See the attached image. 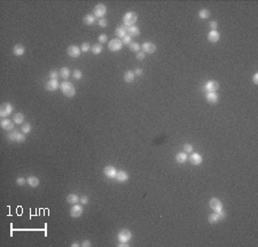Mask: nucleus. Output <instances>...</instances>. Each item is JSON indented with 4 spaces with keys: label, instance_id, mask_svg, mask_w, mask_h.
<instances>
[{
    "label": "nucleus",
    "instance_id": "25",
    "mask_svg": "<svg viewBox=\"0 0 258 247\" xmlns=\"http://www.w3.org/2000/svg\"><path fill=\"white\" fill-rule=\"evenodd\" d=\"M187 159H188L187 153H185V152H180L176 155V161L178 162V163H180V164L185 163V162L187 161Z\"/></svg>",
    "mask_w": 258,
    "mask_h": 247
},
{
    "label": "nucleus",
    "instance_id": "6",
    "mask_svg": "<svg viewBox=\"0 0 258 247\" xmlns=\"http://www.w3.org/2000/svg\"><path fill=\"white\" fill-rule=\"evenodd\" d=\"M122 47H123V43L121 39L115 38V39H111L110 42H108V48L111 52H118V51L122 50Z\"/></svg>",
    "mask_w": 258,
    "mask_h": 247
},
{
    "label": "nucleus",
    "instance_id": "18",
    "mask_svg": "<svg viewBox=\"0 0 258 247\" xmlns=\"http://www.w3.org/2000/svg\"><path fill=\"white\" fill-rule=\"evenodd\" d=\"M127 30H129V27H126V25H122V27L116 28L115 33H116V36H117L118 38L123 39L125 36H127Z\"/></svg>",
    "mask_w": 258,
    "mask_h": 247
},
{
    "label": "nucleus",
    "instance_id": "44",
    "mask_svg": "<svg viewBox=\"0 0 258 247\" xmlns=\"http://www.w3.org/2000/svg\"><path fill=\"white\" fill-rule=\"evenodd\" d=\"M79 202H80V205H87L89 204V198L86 197V195H83V197H80L79 198Z\"/></svg>",
    "mask_w": 258,
    "mask_h": 247
},
{
    "label": "nucleus",
    "instance_id": "21",
    "mask_svg": "<svg viewBox=\"0 0 258 247\" xmlns=\"http://www.w3.org/2000/svg\"><path fill=\"white\" fill-rule=\"evenodd\" d=\"M24 52H25V48L21 44H16L14 47H13V53H14L16 57H22L24 54Z\"/></svg>",
    "mask_w": 258,
    "mask_h": 247
},
{
    "label": "nucleus",
    "instance_id": "14",
    "mask_svg": "<svg viewBox=\"0 0 258 247\" xmlns=\"http://www.w3.org/2000/svg\"><path fill=\"white\" fill-rule=\"evenodd\" d=\"M189 161L194 166H200L202 163V161H203V159H202V157L198 153H192L191 157H189Z\"/></svg>",
    "mask_w": 258,
    "mask_h": 247
},
{
    "label": "nucleus",
    "instance_id": "51",
    "mask_svg": "<svg viewBox=\"0 0 258 247\" xmlns=\"http://www.w3.org/2000/svg\"><path fill=\"white\" fill-rule=\"evenodd\" d=\"M77 246H79V244H78L77 241H75V242H72V244H71V247H77Z\"/></svg>",
    "mask_w": 258,
    "mask_h": 247
},
{
    "label": "nucleus",
    "instance_id": "45",
    "mask_svg": "<svg viewBox=\"0 0 258 247\" xmlns=\"http://www.w3.org/2000/svg\"><path fill=\"white\" fill-rule=\"evenodd\" d=\"M209 27H210L211 30H217V28H218V22L217 21H211L209 23Z\"/></svg>",
    "mask_w": 258,
    "mask_h": 247
},
{
    "label": "nucleus",
    "instance_id": "4",
    "mask_svg": "<svg viewBox=\"0 0 258 247\" xmlns=\"http://www.w3.org/2000/svg\"><path fill=\"white\" fill-rule=\"evenodd\" d=\"M13 110H14V107L9 102H4V104H1V106H0V116L6 119V117H8L13 113Z\"/></svg>",
    "mask_w": 258,
    "mask_h": 247
},
{
    "label": "nucleus",
    "instance_id": "20",
    "mask_svg": "<svg viewBox=\"0 0 258 247\" xmlns=\"http://www.w3.org/2000/svg\"><path fill=\"white\" fill-rule=\"evenodd\" d=\"M13 123L14 122L10 121L9 119H4L1 121V128L4 129V130H6V131H10V130L14 129V124Z\"/></svg>",
    "mask_w": 258,
    "mask_h": 247
},
{
    "label": "nucleus",
    "instance_id": "23",
    "mask_svg": "<svg viewBox=\"0 0 258 247\" xmlns=\"http://www.w3.org/2000/svg\"><path fill=\"white\" fill-rule=\"evenodd\" d=\"M67 202L70 205H76L77 202H79V197L77 194H75V193H71V194H68L67 195Z\"/></svg>",
    "mask_w": 258,
    "mask_h": 247
},
{
    "label": "nucleus",
    "instance_id": "38",
    "mask_svg": "<svg viewBox=\"0 0 258 247\" xmlns=\"http://www.w3.org/2000/svg\"><path fill=\"white\" fill-rule=\"evenodd\" d=\"M184 151H185V153H193L194 147H193L191 144H186V145L184 146Z\"/></svg>",
    "mask_w": 258,
    "mask_h": 247
},
{
    "label": "nucleus",
    "instance_id": "32",
    "mask_svg": "<svg viewBox=\"0 0 258 247\" xmlns=\"http://www.w3.org/2000/svg\"><path fill=\"white\" fill-rule=\"evenodd\" d=\"M31 130H32V127H31V124L30 123H25L21 127V131H22V133H24V135L30 133L31 132Z\"/></svg>",
    "mask_w": 258,
    "mask_h": 247
},
{
    "label": "nucleus",
    "instance_id": "7",
    "mask_svg": "<svg viewBox=\"0 0 258 247\" xmlns=\"http://www.w3.org/2000/svg\"><path fill=\"white\" fill-rule=\"evenodd\" d=\"M107 13V7L103 5V4H98L95 5L93 9V14L95 17H99V19H103V16Z\"/></svg>",
    "mask_w": 258,
    "mask_h": 247
},
{
    "label": "nucleus",
    "instance_id": "12",
    "mask_svg": "<svg viewBox=\"0 0 258 247\" xmlns=\"http://www.w3.org/2000/svg\"><path fill=\"white\" fill-rule=\"evenodd\" d=\"M116 174H117V169L114 166H107L103 168V175L108 178H115L116 177Z\"/></svg>",
    "mask_w": 258,
    "mask_h": 247
},
{
    "label": "nucleus",
    "instance_id": "48",
    "mask_svg": "<svg viewBox=\"0 0 258 247\" xmlns=\"http://www.w3.org/2000/svg\"><path fill=\"white\" fill-rule=\"evenodd\" d=\"M91 241L89 240H84V241L80 244V246H83V247H91Z\"/></svg>",
    "mask_w": 258,
    "mask_h": 247
},
{
    "label": "nucleus",
    "instance_id": "3",
    "mask_svg": "<svg viewBox=\"0 0 258 247\" xmlns=\"http://www.w3.org/2000/svg\"><path fill=\"white\" fill-rule=\"evenodd\" d=\"M226 216V213L221 209L220 212H215L213 214H210L208 217V221L210 224H217L219 223L221 219H224Z\"/></svg>",
    "mask_w": 258,
    "mask_h": 247
},
{
    "label": "nucleus",
    "instance_id": "33",
    "mask_svg": "<svg viewBox=\"0 0 258 247\" xmlns=\"http://www.w3.org/2000/svg\"><path fill=\"white\" fill-rule=\"evenodd\" d=\"M19 131H16V130H14L12 133H9L8 136H7V139L8 140H10V142H16V139H17V136H19Z\"/></svg>",
    "mask_w": 258,
    "mask_h": 247
},
{
    "label": "nucleus",
    "instance_id": "34",
    "mask_svg": "<svg viewBox=\"0 0 258 247\" xmlns=\"http://www.w3.org/2000/svg\"><path fill=\"white\" fill-rule=\"evenodd\" d=\"M130 48H131V51H133V52L138 53V52H140L141 46H140V45H139V44H138V43H136V42H133V43L130 44Z\"/></svg>",
    "mask_w": 258,
    "mask_h": 247
},
{
    "label": "nucleus",
    "instance_id": "37",
    "mask_svg": "<svg viewBox=\"0 0 258 247\" xmlns=\"http://www.w3.org/2000/svg\"><path fill=\"white\" fill-rule=\"evenodd\" d=\"M59 76H60V74H59L56 70H51L49 74H48V77H49L51 79H56Z\"/></svg>",
    "mask_w": 258,
    "mask_h": 247
},
{
    "label": "nucleus",
    "instance_id": "2",
    "mask_svg": "<svg viewBox=\"0 0 258 247\" xmlns=\"http://www.w3.org/2000/svg\"><path fill=\"white\" fill-rule=\"evenodd\" d=\"M136 20H138V15L136 12H127L126 14H124L123 16V23L126 27H132V25H134Z\"/></svg>",
    "mask_w": 258,
    "mask_h": 247
},
{
    "label": "nucleus",
    "instance_id": "47",
    "mask_svg": "<svg viewBox=\"0 0 258 247\" xmlns=\"http://www.w3.org/2000/svg\"><path fill=\"white\" fill-rule=\"evenodd\" d=\"M134 75L136 76H142V74H144V72H142V69L141 68H136V70H134Z\"/></svg>",
    "mask_w": 258,
    "mask_h": 247
},
{
    "label": "nucleus",
    "instance_id": "1",
    "mask_svg": "<svg viewBox=\"0 0 258 247\" xmlns=\"http://www.w3.org/2000/svg\"><path fill=\"white\" fill-rule=\"evenodd\" d=\"M60 89H61L62 93L66 95V97H68V98L75 97L76 89H75V86L72 85V83H70V82L64 81L63 83H61V84H60Z\"/></svg>",
    "mask_w": 258,
    "mask_h": 247
},
{
    "label": "nucleus",
    "instance_id": "36",
    "mask_svg": "<svg viewBox=\"0 0 258 247\" xmlns=\"http://www.w3.org/2000/svg\"><path fill=\"white\" fill-rule=\"evenodd\" d=\"M91 47L92 46L89 45V43H83L80 50H82V52H89V51H91Z\"/></svg>",
    "mask_w": 258,
    "mask_h": 247
},
{
    "label": "nucleus",
    "instance_id": "13",
    "mask_svg": "<svg viewBox=\"0 0 258 247\" xmlns=\"http://www.w3.org/2000/svg\"><path fill=\"white\" fill-rule=\"evenodd\" d=\"M218 89H219V83L216 81L206 82L205 85H204V91H205L206 93L208 92H216Z\"/></svg>",
    "mask_w": 258,
    "mask_h": 247
},
{
    "label": "nucleus",
    "instance_id": "50",
    "mask_svg": "<svg viewBox=\"0 0 258 247\" xmlns=\"http://www.w3.org/2000/svg\"><path fill=\"white\" fill-rule=\"evenodd\" d=\"M117 246L118 247H129V244H127V242H119Z\"/></svg>",
    "mask_w": 258,
    "mask_h": 247
},
{
    "label": "nucleus",
    "instance_id": "43",
    "mask_svg": "<svg viewBox=\"0 0 258 247\" xmlns=\"http://www.w3.org/2000/svg\"><path fill=\"white\" fill-rule=\"evenodd\" d=\"M99 25H100L101 28H106V27L108 25V21L106 19H100L99 20Z\"/></svg>",
    "mask_w": 258,
    "mask_h": 247
},
{
    "label": "nucleus",
    "instance_id": "31",
    "mask_svg": "<svg viewBox=\"0 0 258 247\" xmlns=\"http://www.w3.org/2000/svg\"><path fill=\"white\" fill-rule=\"evenodd\" d=\"M210 16V10L206 9V8H203V9H201L200 12H198V17L202 20H205L208 19Z\"/></svg>",
    "mask_w": 258,
    "mask_h": 247
},
{
    "label": "nucleus",
    "instance_id": "9",
    "mask_svg": "<svg viewBox=\"0 0 258 247\" xmlns=\"http://www.w3.org/2000/svg\"><path fill=\"white\" fill-rule=\"evenodd\" d=\"M156 45L151 42H146L141 45V51L145 53V54H153V53L156 51Z\"/></svg>",
    "mask_w": 258,
    "mask_h": 247
},
{
    "label": "nucleus",
    "instance_id": "39",
    "mask_svg": "<svg viewBox=\"0 0 258 247\" xmlns=\"http://www.w3.org/2000/svg\"><path fill=\"white\" fill-rule=\"evenodd\" d=\"M131 42H132V37H130L129 35H127V36H125V37L122 39L123 45H130V44H131Z\"/></svg>",
    "mask_w": 258,
    "mask_h": 247
},
{
    "label": "nucleus",
    "instance_id": "28",
    "mask_svg": "<svg viewBox=\"0 0 258 247\" xmlns=\"http://www.w3.org/2000/svg\"><path fill=\"white\" fill-rule=\"evenodd\" d=\"M83 22H84V24H86V25H92V24L95 22V16H94V15H91V14L85 15Z\"/></svg>",
    "mask_w": 258,
    "mask_h": 247
},
{
    "label": "nucleus",
    "instance_id": "24",
    "mask_svg": "<svg viewBox=\"0 0 258 247\" xmlns=\"http://www.w3.org/2000/svg\"><path fill=\"white\" fill-rule=\"evenodd\" d=\"M127 35L130 37H136L140 35V30L136 25H132V27H129V30H127Z\"/></svg>",
    "mask_w": 258,
    "mask_h": 247
},
{
    "label": "nucleus",
    "instance_id": "27",
    "mask_svg": "<svg viewBox=\"0 0 258 247\" xmlns=\"http://www.w3.org/2000/svg\"><path fill=\"white\" fill-rule=\"evenodd\" d=\"M13 122L15 124H23L24 115L22 113H16L15 115H13Z\"/></svg>",
    "mask_w": 258,
    "mask_h": 247
},
{
    "label": "nucleus",
    "instance_id": "41",
    "mask_svg": "<svg viewBox=\"0 0 258 247\" xmlns=\"http://www.w3.org/2000/svg\"><path fill=\"white\" fill-rule=\"evenodd\" d=\"M98 40L100 42V44L107 43V42H108V37H107V35H100Z\"/></svg>",
    "mask_w": 258,
    "mask_h": 247
},
{
    "label": "nucleus",
    "instance_id": "11",
    "mask_svg": "<svg viewBox=\"0 0 258 247\" xmlns=\"http://www.w3.org/2000/svg\"><path fill=\"white\" fill-rule=\"evenodd\" d=\"M209 206H210V208L213 212H220L221 209H223V202L219 199H217V198H212L209 201Z\"/></svg>",
    "mask_w": 258,
    "mask_h": 247
},
{
    "label": "nucleus",
    "instance_id": "19",
    "mask_svg": "<svg viewBox=\"0 0 258 247\" xmlns=\"http://www.w3.org/2000/svg\"><path fill=\"white\" fill-rule=\"evenodd\" d=\"M205 99L209 104L213 105V104H217V102H218L219 97H218V94H217L216 92H208L205 94Z\"/></svg>",
    "mask_w": 258,
    "mask_h": 247
},
{
    "label": "nucleus",
    "instance_id": "49",
    "mask_svg": "<svg viewBox=\"0 0 258 247\" xmlns=\"http://www.w3.org/2000/svg\"><path fill=\"white\" fill-rule=\"evenodd\" d=\"M253 84H255V85H257V84H258V74H257V72H256V74L253 75Z\"/></svg>",
    "mask_w": 258,
    "mask_h": 247
},
{
    "label": "nucleus",
    "instance_id": "8",
    "mask_svg": "<svg viewBox=\"0 0 258 247\" xmlns=\"http://www.w3.org/2000/svg\"><path fill=\"white\" fill-rule=\"evenodd\" d=\"M84 212V208L82 205H72V207L70 209V216L74 217V219H77V217H80L82 214Z\"/></svg>",
    "mask_w": 258,
    "mask_h": 247
},
{
    "label": "nucleus",
    "instance_id": "16",
    "mask_svg": "<svg viewBox=\"0 0 258 247\" xmlns=\"http://www.w3.org/2000/svg\"><path fill=\"white\" fill-rule=\"evenodd\" d=\"M59 87H60V85H59L57 79H49V81L46 83V90L47 91L54 92V91H56Z\"/></svg>",
    "mask_w": 258,
    "mask_h": 247
},
{
    "label": "nucleus",
    "instance_id": "26",
    "mask_svg": "<svg viewBox=\"0 0 258 247\" xmlns=\"http://www.w3.org/2000/svg\"><path fill=\"white\" fill-rule=\"evenodd\" d=\"M123 78H124V81L126 82V83H132V82L134 81V78H136V75L131 70H127V72H125Z\"/></svg>",
    "mask_w": 258,
    "mask_h": 247
},
{
    "label": "nucleus",
    "instance_id": "10",
    "mask_svg": "<svg viewBox=\"0 0 258 247\" xmlns=\"http://www.w3.org/2000/svg\"><path fill=\"white\" fill-rule=\"evenodd\" d=\"M67 53H68V55H69L70 57L76 59V57H80L82 50H80L78 46H76V45H71V46H69V47L67 48Z\"/></svg>",
    "mask_w": 258,
    "mask_h": 247
},
{
    "label": "nucleus",
    "instance_id": "5",
    "mask_svg": "<svg viewBox=\"0 0 258 247\" xmlns=\"http://www.w3.org/2000/svg\"><path fill=\"white\" fill-rule=\"evenodd\" d=\"M117 238L119 242H129L132 238V232L127 229H123L121 230L117 234Z\"/></svg>",
    "mask_w": 258,
    "mask_h": 247
},
{
    "label": "nucleus",
    "instance_id": "22",
    "mask_svg": "<svg viewBox=\"0 0 258 247\" xmlns=\"http://www.w3.org/2000/svg\"><path fill=\"white\" fill-rule=\"evenodd\" d=\"M27 183L31 187H37L40 184V181L38 179V177H36V176H29L28 178H27Z\"/></svg>",
    "mask_w": 258,
    "mask_h": 247
},
{
    "label": "nucleus",
    "instance_id": "29",
    "mask_svg": "<svg viewBox=\"0 0 258 247\" xmlns=\"http://www.w3.org/2000/svg\"><path fill=\"white\" fill-rule=\"evenodd\" d=\"M59 74H60V77H61V78L67 79L68 77L70 76V70H69V68H67V67H62L61 69H60V72H59Z\"/></svg>",
    "mask_w": 258,
    "mask_h": 247
},
{
    "label": "nucleus",
    "instance_id": "15",
    "mask_svg": "<svg viewBox=\"0 0 258 247\" xmlns=\"http://www.w3.org/2000/svg\"><path fill=\"white\" fill-rule=\"evenodd\" d=\"M115 178H116V181H117L118 183H125V182H127V179H129V174L124 170H118Z\"/></svg>",
    "mask_w": 258,
    "mask_h": 247
},
{
    "label": "nucleus",
    "instance_id": "17",
    "mask_svg": "<svg viewBox=\"0 0 258 247\" xmlns=\"http://www.w3.org/2000/svg\"><path fill=\"white\" fill-rule=\"evenodd\" d=\"M220 39V33L218 32L217 30H211L210 32L208 33V40L210 43H217Z\"/></svg>",
    "mask_w": 258,
    "mask_h": 247
},
{
    "label": "nucleus",
    "instance_id": "40",
    "mask_svg": "<svg viewBox=\"0 0 258 247\" xmlns=\"http://www.w3.org/2000/svg\"><path fill=\"white\" fill-rule=\"evenodd\" d=\"M25 139H27V137H25V135H24V133H19L17 139H16V143H24V142H25Z\"/></svg>",
    "mask_w": 258,
    "mask_h": 247
},
{
    "label": "nucleus",
    "instance_id": "46",
    "mask_svg": "<svg viewBox=\"0 0 258 247\" xmlns=\"http://www.w3.org/2000/svg\"><path fill=\"white\" fill-rule=\"evenodd\" d=\"M136 59H138V60H144V59H145V57H146V54L142 52V51H140V52L136 53Z\"/></svg>",
    "mask_w": 258,
    "mask_h": 247
},
{
    "label": "nucleus",
    "instance_id": "30",
    "mask_svg": "<svg viewBox=\"0 0 258 247\" xmlns=\"http://www.w3.org/2000/svg\"><path fill=\"white\" fill-rule=\"evenodd\" d=\"M91 51L93 52V54H95V55H99V54H100V53L103 51L102 45H101L100 43H99V44H94L93 46L91 47Z\"/></svg>",
    "mask_w": 258,
    "mask_h": 247
},
{
    "label": "nucleus",
    "instance_id": "42",
    "mask_svg": "<svg viewBox=\"0 0 258 247\" xmlns=\"http://www.w3.org/2000/svg\"><path fill=\"white\" fill-rule=\"evenodd\" d=\"M25 183H27V179H25V178H23V177H17V179H16V184H17V185L23 186Z\"/></svg>",
    "mask_w": 258,
    "mask_h": 247
},
{
    "label": "nucleus",
    "instance_id": "35",
    "mask_svg": "<svg viewBox=\"0 0 258 247\" xmlns=\"http://www.w3.org/2000/svg\"><path fill=\"white\" fill-rule=\"evenodd\" d=\"M72 76H74L75 79H80L82 76H83V72H82V70H79V69H75L74 72H72Z\"/></svg>",
    "mask_w": 258,
    "mask_h": 247
}]
</instances>
